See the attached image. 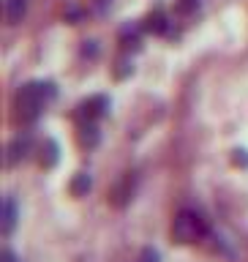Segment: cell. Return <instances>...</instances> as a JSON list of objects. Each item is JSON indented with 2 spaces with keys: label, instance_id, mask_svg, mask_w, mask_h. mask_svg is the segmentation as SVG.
I'll use <instances>...</instances> for the list:
<instances>
[{
  "label": "cell",
  "instance_id": "6da1fadb",
  "mask_svg": "<svg viewBox=\"0 0 248 262\" xmlns=\"http://www.w3.org/2000/svg\"><path fill=\"white\" fill-rule=\"evenodd\" d=\"M208 221H205L202 213H196L191 208H183L172 221V241L180 243V246H191V243H199L208 237Z\"/></svg>",
  "mask_w": 248,
  "mask_h": 262
},
{
  "label": "cell",
  "instance_id": "7a4b0ae2",
  "mask_svg": "<svg viewBox=\"0 0 248 262\" xmlns=\"http://www.w3.org/2000/svg\"><path fill=\"white\" fill-rule=\"evenodd\" d=\"M47 98H44V90H41V82H28V85L19 88L16 93V106H19V115L25 120H33L38 118V112L44 110Z\"/></svg>",
  "mask_w": 248,
  "mask_h": 262
},
{
  "label": "cell",
  "instance_id": "3957f363",
  "mask_svg": "<svg viewBox=\"0 0 248 262\" xmlns=\"http://www.w3.org/2000/svg\"><path fill=\"white\" fill-rule=\"evenodd\" d=\"M137 194V172H123V178L112 186V194H109V202L115 208H123L134 200Z\"/></svg>",
  "mask_w": 248,
  "mask_h": 262
},
{
  "label": "cell",
  "instance_id": "277c9868",
  "mask_svg": "<svg viewBox=\"0 0 248 262\" xmlns=\"http://www.w3.org/2000/svg\"><path fill=\"white\" fill-rule=\"evenodd\" d=\"M30 150H33V139L28 137V134H16L11 142H8V147H6V164H19V161H25L30 156Z\"/></svg>",
  "mask_w": 248,
  "mask_h": 262
},
{
  "label": "cell",
  "instance_id": "5b68a950",
  "mask_svg": "<svg viewBox=\"0 0 248 262\" xmlns=\"http://www.w3.org/2000/svg\"><path fill=\"white\" fill-rule=\"evenodd\" d=\"M79 110L87 120H98V118H104V115L109 112V98H106L104 93H96V96L85 98V101L79 104Z\"/></svg>",
  "mask_w": 248,
  "mask_h": 262
},
{
  "label": "cell",
  "instance_id": "8992f818",
  "mask_svg": "<svg viewBox=\"0 0 248 262\" xmlns=\"http://www.w3.org/2000/svg\"><path fill=\"white\" fill-rule=\"evenodd\" d=\"M142 30L153 33V36H164V33L169 30V19H167V14H164L161 8L150 11V14L145 16V22H142Z\"/></svg>",
  "mask_w": 248,
  "mask_h": 262
},
{
  "label": "cell",
  "instance_id": "52a82bcc",
  "mask_svg": "<svg viewBox=\"0 0 248 262\" xmlns=\"http://www.w3.org/2000/svg\"><path fill=\"white\" fill-rule=\"evenodd\" d=\"M98 142H101V131H98V126L93 120L85 123V126L79 128V145L87 147V150H93V147H98Z\"/></svg>",
  "mask_w": 248,
  "mask_h": 262
},
{
  "label": "cell",
  "instance_id": "ba28073f",
  "mask_svg": "<svg viewBox=\"0 0 248 262\" xmlns=\"http://www.w3.org/2000/svg\"><path fill=\"white\" fill-rule=\"evenodd\" d=\"M16 216H19V210H16V200H14V196H6V200H3V235L14 232Z\"/></svg>",
  "mask_w": 248,
  "mask_h": 262
},
{
  "label": "cell",
  "instance_id": "9c48e42d",
  "mask_svg": "<svg viewBox=\"0 0 248 262\" xmlns=\"http://www.w3.org/2000/svg\"><path fill=\"white\" fill-rule=\"evenodd\" d=\"M90 188H93V178H90V172H77V175H74V180L69 183L71 196H87Z\"/></svg>",
  "mask_w": 248,
  "mask_h": 262
},
{
  "label": "cell",
  "instance_id": "30bf717a",
  "mask_svg": "<svg viewBox=\"0 0 248 262\" xmlns=\"http://www.w3.org/2000/svg\"><path fill=\"white\" fill-rule=\"evenodd\" d=\"M28 14V0H6V19L8 25H19Z\"/></svg>",
  "mask_w": 248,
  "mask_h": 262
},
{
  "label": "cell",
  "instance_id": "8fae6325",
  "mask_svg": "<svg viewBox=\"0 0 248 262\" xmlns=\"http://www.w3.org/2000/svg\"><path fill=\"white\" fill-rule=\"evenodd\" d=\"M57 159H60V156H57V142H55V139H47L44 147H41V164L49 169V167H55V164H57Z\"/></svg>",
  "mask_w": 248,
  "mask_h": 262
},
{
  "label": "cell",
  "instance_id": "7c38bea8",
  "mask_svg": "<svg viewBox=\"0 0 248 262\" xmlns=\"http://www.w3.org/2000/svg\"><path fill=\"white\" fill-rule=\"evenodd\" d=\"M196 6H199V0H177L175 3V14H191V11H196Z\"/></svg>",
  "mask_w": 248,
  "mask_h": 262
},
{
  "label": "cell",
  "instance_id": "4fadbf2b",
  "mask_svg": "<svg viewBox=\"0 0 248 262\" xmlns=\"http://www.w3.org/2000/svg\"><path fill=\"white\" fill-rule=\"evenodd\" d=\"M139 262H161V251L153 249V246H145L142 254H139Z\"/></svg>",
  "mask_w": 248,
  "mask_h": 262
},
{
  "label": "cell",
  "instance_id": "5bb4252c",
  "mask_svg": "<svg viewBox=\"0 0 248 262\" xmlns=\"http://www.w3.org/2000/svg\"><path fill=\"white\" fill-rule=\"evenodd\" d=\"M128 74H134V63H131V60H120L118 69H115V77H118V79H126Z\"/></svg>",
  "mask_w": 248,
  "mask_h": 262
},
{
  "label": "cell",
  "instance_id": "9a60e30c",
  "mask_svg": "<svg viewBox=\"0 0 248 262\" xmlns=\"http://www.w3.org/2000/svg\"><path fill=\"white\" fill-rule=\"evenodd\" d=\"M232 164H235V167H248V150L235 147V150H232Z\"/></svg>",
  "mask_w": 248,
  "mask_h": 262
},
{
  "label": "cell",
  "instance_id": "2e32d148",
  "mask_svg": "<svg viewBox=\"0 0 248 262\" xmlns=\"http://www.w3.org/2000/svg\"><path fill=\"white\" fill-rule=\"evenodd\" d=\"M82 55H85V57H96V55H98L96 41H85V47H82Z\"/></svg>",
  "mask_w": 248,
  "mask_h": 262
},
{
  "label": "cell",
  "instance_id": "e0dca14e",
  "mask_svg": "<svg viewBox=\"0 0 248 262\" xmlns=\"http://www.w3.org/2000/svg\"><path fill=\"white\" fill-rule=\"evenodd\" d=\"M79 16H82V11H79V8H74V6L69 8V11H65V19H69L71 25H77V22H79Z\"/></svg>",
  "mask_w": 248,
  "mask_h": 262
},
{
  "label": "cell",
  "instance_id": "ac0fdd59",
  "mask_svg": "<svg viewBox=\"0 0 248 262\" xmlns=\"http://www.w3.org/2000/svg\"><path fill=\"white\" fill-rule=\"evenodd\" d=\"M3 262H19V259L14 257V251H11V249H6V251H3Z\"/></svg>",
  "mask_w": 248,
  "mask_h": 262
}]
</instances>
